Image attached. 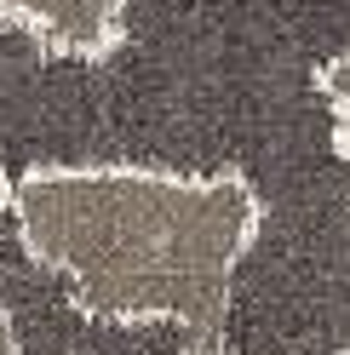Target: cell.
I'll return each mask as SVG.
<instances>
[{"mask_svg":"<svg viewBox=\"0 0 350 355\" xmlns=\"http://www.w3.org/2000/svg\"><path fill=\"white\" fill-rule=\"evenodd\" d=\"M29 247L75 281L81 304L109 321L172 315L212 332L230 298L258 201L242 178H178L138 166L35 172L12 189Z\"/></svg>","mask_w":350,"mask_h":355,"instance_id":"obj_2","label":"cell"},{"mask_svg":"<svg viewBox=\"0 0 350 355\" xmlns=\"http://www.w3.org/2000/svg\"><path fill=\"white\" fill-rule=\"evenodd\" d=\"M344 58L350 0H115L98 52L0 6V178L138 166L242 178L258 207L350 201Z\"/></svg>","mask_w":350,"mask_h":355,"instance_id":"obj_1","label":"cell"},{"mask_svg":"<svg viewBox=\"0 0 350 355\" xmlns=\"http://www.w3.org/2000/svg\"><path fill=\"white\" fill-rule=\"evenodd\" d=\"M0 321L12 327V355H207L201 332L172 315H92L75 281L29 247L12 195H0Z\"/></svg>","mask_w":350,"mask_h":355,"instance_id":"obj_3","label":"cell"}]
</instances>
